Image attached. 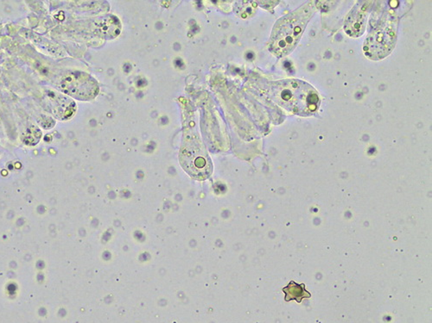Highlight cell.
I'll list each match as a JSON object with an SVG mask.
<instances>
[{"label":"cell","mask_w":432,"mask_h":323,"mask_svg":"<svg viewBox=\"0 0 432 323\" xmlns=\"http://www.w3.org/2000/svg\"><path fill=\"white\" fill-rule=\"evenodd\" d=\"M371 5L372 2L359 1L347 15L344 24V31L351 38H359L363 34Z\"/></svg>","instance_id":"6"},{"label":"cell","mask_w":432,"mask_h":323,"mask_svg":"<svg viewBox=\"0 0 432 323\" xmlns=\"http://www.w3.org/2000/svg\"><path fill=\"white\" fill-rule=\"evenodd\" d=\"M42 137V132L38 127L31 126L27 131L24 141L27 145H36Z\"/></svg>","instance_id":"8"},{"label":"cell","mask_w":432,"mask_h":323,"mask_svg":"<svg viewBox=\"0 0 432 323\" xmlns=\"http://www.w3.org/2000/svg\"><path fill=\"white\" fill-rule=\"evenodd\" d=\"M60 88L65 94L80 100H91L96 97L99 93L96 80L82 72L66 73L61 80Z\"/></svg>","instance_id":"4"},{"label":"cell","mask_w":432,"mask_h":323,"mask_svg":"<svg viewBox=\"0 0 432 323\" xmlns=\"http://www.w3.org/2000/svg\"><path fill=\"white\" fill-rule=\"evenodd\" d=\"M271 96L277 105L300 117H309L317 112L320 98L308 83L298 80H280L273 84Z\"/></svg>","instance_id":"1"},{"label":"cell","mask_w":432,"mask_h":323,"mask_svg":"<svg viewBox=\"0 0 432 323\" xmlns=\"http://www.w3.org/2000/svg\"><path fill=\"white\" fill-rule=\"evenodd\" d=\"M179 160L182 168L197 181H204L212 174L210 156L199 138L188 135L182 142Z\"/></svg>","instance_id":"3"},{"label":"cell","mask_w":432,"mask_h":323,"mask_svg":"<svg viewBox=\"0 0 432 323\" xmlns=\"http://www.w3.org/2000/svg\"><path fill=\"white\" fill-rule=\"evenodd\" d=\"M396 41V28L393 24H383L369 35L365 43L366 56L380 60L388 56Z\"/></svg>","instance_id":"5"},{"label":"cell","mask_w":432,"mask_h":323,"mask_svg":"<svg viewBox=\"0 0 432 323\" xmlns=\"http://www.w3.org/2000/svg\"><path fill=\"white\" fill-rule=\"evenodd\" d=\"M47 97L49 99L51 112L58 119H69L75 113L76 105L71 98L55 93H49Z\"/></svg>","instance_id":"7"},{"label":"cell","mask_w":432,"mask_h":323,"mask_svg":"<svg viewBox=\"0 0 432 323\" xmlns=\"http://www.w3.org/2000/svg\"><path fill=\"white\" fill-rule=\"evenodd\" d=\"M315 3L316 2L307 3L277 22L270 39V50L275 56H287L295 49L314 15Z\"/></svg>","instance_id":"2"}]
</instances>
